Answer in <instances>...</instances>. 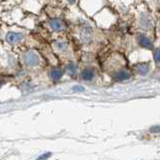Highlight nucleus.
Returning <instances> with one entry per match:
<instances>
[{
	"label": "nucleus",
	"mask_w": 160,
	"mask_h": 160,
	"mask_svg": "<svg viewBox=\"0 0 160 160\" xmlns=\"http://www.w3.org/2000/svg\"><path fill=\"white\" fill-rule=\"evenodd\" d=\"M24 62H25V63L27 66L34 67L36 65H38L39 58H38V56L36 53H34L32 52H29L24 56Z\"/></svg>",
	"instance_id": "f257e3e1"
},
{
	"label": "nucleus",
	"mask_w": 160,
	"mask_h": 160,
	"mask_svg": "<svg viewBox=\"0 0 160 160\" xmlns=\"http://www.w3.org/2000/svg\"><path fill=\"white\" fill-rule=\"evenodd\" d=\"M51 77L53 80H59L62 77V71L58 70V68H52L51 72Z\"/></svg>",
	"instance_id": "6e6552de"
},
{
	"label": "nucleus",
	"mask_w": 160,
	"mask_h": 160,
	"mask_svg": "<svg viewBox=\"0 0 160 160\" xmlns=\"http://www.w3.org/2000/svg\"><path fill=\"white\" fill-rule=\"evenodd\" d=\"M114 79L116 81H126L130 79V74L127 71H118L114 74Z\"/></svg>",
	"instance_id": "7ed1b4c3"
},
{
	"label": "nucleus",
	"mask_w": 160,
	"mask_h": 160,
	"mask_svg": "<svg viewBox=\"0 0 160 160\" xmlns=\"http://www.w3.org/2000/svg\"><path fill=\"white\" fill-rule=\"evenodd\" d=\"M67 71L70 75H76L77 72V66L75 65L74 62H71L68 63V65H67Z\"/></svg>",
	"instance_id": "1a4fd4ad"
},
{
	"label": "nucleus",
	"mask_w": 160,
	"mask_h": 160,
	"mask_svg": "<svg viewBox=\"0 0 160 160\" xmlns=\"http://www.w3.org/2000/svg\"><path fill=\"white\" fill-rule=\"evenodd\" d=\"M136 68H137V72H138L139 75L144 76L148 72V65L146 62H142V63L137 65Z\"/></svg>",
	"instance_id": "39448f33"
},
{
	"label": "nucleus",
	"mask_w": 160,
	"mask_h": 160,
	"mask_svg": "<svg viewBox=\"0 0 160 160\" xmlns=\"http://www.w3.org/2000/svg\"><path fill=\"white\" fill-rule=\"evenodd\" d=\"M57 45H58V48L59 49H63V48H65V47H66V44L65 43H62V42H58Z\"/></svg>",
	"instance_id": "ddd939ff"
},
{
	"label": "nucleus",
	"mask_w": 160,
	"mask_h": 160,
	"mask_svg": "<svg viewBox=\"0 0 160 160\" xmlns=\"http://www.w3.org/2000/svg\"><path fill=\"white\" fill-rule=\"evenodd\" d=\"M76 92H82V91H84V88H82L80 86H77V87H74V89H72Z\"/></svg>",
	"instance_id": "f8f14e48"
},
{
	"label": "nucleus",
	"mask_w": 160,
	"mask_h": 160,
	"mask_svg": "<svg viewBox=\"0 0 160 160\" xmlns=\"http://www.w3.org/2000/svg\"><path fill=\"white\" fill-rule=\"evenodd\" d=\"M154 59H155V62H159V49L157 48L156 51H155V52H154Z\"/></svg>",
	"instance_id": "9b49d317"
},
{
	"label": "nucleus",
	"mask_w": 160,
	"mask_h": 160,
	"mask_svg": "<svg viewBox=\"0 0 160 160\" xmlns=\"http://www.w3.org/2000/svg\"><path fill=\"white\" fill-rule=\"evenodd\" d=\"M21 38H22V35L17 32H8L6 34V40L11 44L20 42Z\"/></svg>",
	"instance_id": "f03ea898"
},
{
	"label": "nucleus",
	"mask_w": 160,
	"mask_h": 160,
	"mask_svg": "<svg viewBox=\"0 0 160 160\" xmlns=\"http://www.w3.org/2000/svg\"><path fill=\"white\" fill-rule=\"evenodd\" d=\"M51 27L54 30V31H59L62 29V22L59 20V19H53L51 21Z\"/></svg>",
	"instance_id": "423d86ee"
},
{
	"label": "nucleus",
	"mask_w": 160,
	"mask_h": 160,
	"mask_svg": "<svg viewBox=\"0 0 160 160\" xmlns=\"http://www.w3.org/2000/svg\"><path fill=\"white\" fill-rule=\"evenodd\" d=\"M51 155H52V153H51V152L44 153V154H42V156H39V157L38 158V160H47L48 158L51 157Z\"/></svg>",
	"instance_id": "9d476101"
},
{
	"label": "nucleus",
	"mask_w": 160,
	"mask_h": 160,
	"mask_svg": "<svg viewBox=\"0 0 160 160\" xmlns=\"http://www.w3.org/2000/svg\"><path fill=\"white\" fill-rule=\"evenodd\" d=\"M138 42H139V44L141 45V47H143V48H152L151 40H150L148 38H146L145 35L140 34L138 36Z\"/></svg>",
	"instance_id": "20e7f679"
},
{
	"label": "nucleus",
	"mask_w": 160,
	"mask_h": 160,
	"mask_svg": "<svg viewBox=\"0 0 160 160\" xmlns=\"http://www.w3.org/2000/svg\"><path fill=\"white\" fill-rule=\"evenodd\" d=\"M82 78H83V80L85 81L92 80L94 78V71L90 70V68H87V70L83 71V72H82Z\"/></svg>",
	"instance_id": "0eeeda50"
}]
</instances>
